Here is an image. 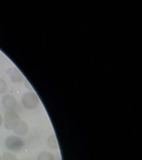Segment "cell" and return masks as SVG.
<instances>
[{
    "instance_id": "obj_1",
    "label": "cell",
    "mask_w": 142,
    "mask_h": 160,
    "mask_svg": "<svg viewBox=\"0 0 142 160\" xmlns=\"http://www.w3.org/2000/svg\"><path fill=\"white\" fill-rule=\"evenodd\" d=\"M21 120L19 115L13 111H7L5 115V127L8 130H13Z\"/></svg>"
},
{
    "instance_id": "obj_2",
    "label": "cell",
    "mask_w": 142,
    "mask_h": 160,
    "mask_svg": "<svg viewBox=\"0 0 142 160\" xmlns=\"http://www.w3.org/2000/svg\"><path fill=\"white\" fill-rule=\"evenodd\" d=\"M22 102L25 108L30 110H33L37 108L40 101L35 93L27 92L23 95Z\"/></svg>"
},
{
    "instance_id": "obj_3",
    "label": "cell",
    "mask_w": 142,
    "mask_h": 160,
    "mask_svg": "<svg viewBox=\"0 0 142 160\" xmlns=\"http://www.w3.org/2000/svg\"><path fill=\"white\" fill-rule=\"evenodd\" d=\"M5 145L11 151H18L22 148L24 146V142L22 139L19 137L11 136L6 138Z\"/></svg>"
},
{
    "instance_id": "obj_4",
    "label": "cell",
    "mask_w": 142,
    "mask_h": 160,
    "mask_svg": "<svg viewBox=\"0 0 142 160\" xmlns=\"http://www.w3.org/2000/svg\"><path fill=\"white\" fill-rule=\"evenodd\" d=\"M3 106L8 111H12L16 108L17 102L16 98L12 95H6L2 100Z\"/></svg>"
},
{
    "instance_id": "obj_5",
    "label": "cell",
    "mask_w": 142,
    "mask_h": 160,
    "mask_svg": "<svg viewBox=\"0 0 142 160\" xmlns=\"http://www.w3.org/2000/svg\"><path fill=\"white\" fill-rule=\"evenodd\" d=\"M28 130L29 128L27 123L24 121L21 120L13 131L17 135L23 136L27 134Z\"/></svg>"
},
{
    "instance_id": "obj_6",
    "label": "cell",
    "mask_w": 142,
    "mask_h": 160,
    "mask_svg": "<svg viewBox=\"0 0 142 160\" xmlns=\"http://www.w3.org/2000/svg\"><path fill=\"white\" fill-rule=\"evenodd\" d=\"M7 72L10 76L11 81L15 83H21L23 81V77L20 71L16 68L8 69Z\"/></svg>"
},
{
    "instance_id": "obj_7",
    "label": "cell",
    "mask_w": 142,
    "mask_h": 160,
    "mask_svg": "<svg viewBox=\"0 0 142 160\" xmlns=\"http://www.w3.org/2000/svg\"><path fill=\"white\" fill-rule=\"evenodd\" d=\"M37 160H55V158L51 153L42 151L38 155Z\"/></svg>"
},
{
    "instance_id": "obj_8",
    "label": "cell",
    "mask_w": 142,
    "mask_h": 160,
    "mask_svg": "<svg viewBox=\"0 0 142 160\" xmlns=\"http://www.w3.org/2000/svg\"><path fill=\"white\" fill-rule=\"evenodd\" d=\"M2 160H18V159L17 156L14 153L6 152L3 155Z\"/></svg>"
},
{
    "instance_id": "obj_9",
    "label": "cell",
    "mask_w": 142,
    "mask_h": 160,
    "mask_svg": "<svg viewBox=\"0 0 142 160\" xmlns=\"http://www.w3.org/2000/svg\"><path fill=\"white\" fill-rule=\"evenodd\" d=\"M7 83L4 79L0 78V94L4 93L7 90Z\"/></svg>"
},
{
    "instance_id": "obj_10",
    "label": "cell",
    "mask_w": 142,
    "mask_h": 160,
    "mask_svg": "<svg viewBox=\"0 0 142 160\" xmlns=\"http://www.w3.org/2000/svg\"><path fill=\"white\" fill-rule=\"evenodd\" d=\"M48 145L50 148H52L53 149H57L58 148V143L56 138L52 136L48 138Z\"/></svg>"
},
{
    "instance_id": "obj_11",
    "label": "cell",
    "mask_w": 142,
    "mask_h": 160,
    "mask_svg": "<svg viewBox=\"0 0 142 160\" xmlns=\"http://www.w3.org/2000/svg\"><path fill=\"white\" fill-rule=\"evenodd\" d=\"M3 123V118L2 115L0 114V126L2 125Z\"/></svg>"
},
{
    "instance_id": "obj_12",
    "label": "cell",
    "mask_w": 142,
    "mask_h": 160,
    "mask_svg": "<svg viewBox=\"0 0 142 160\" xmlns=\"http://www.w3.org/2000/svg\"><path fill=\"white\" fill-rule=\"evenodd\" d=\"M0 160H2V158L1 155H0Z\"/></svg>"
}]
</instances>
